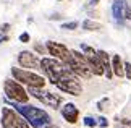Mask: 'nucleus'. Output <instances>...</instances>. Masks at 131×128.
Segmentation results:
<instances>
[{"instance_id":"obj_1","label":"nucleus","mask_w":131,"mask_h":128,"mask_svg":"<svg viewBox=\"0 0 131 128\" xmlns=\"http://www.w3.org/2000/svg\"><path fill=\"white\" fill-rule=\"evenodd\" d=\"M10 107H13L18 114H21L24 119L29 122V125L32 128H42L45 125H50V115L47 114L45 110L39 109L36 105H31L28 102H16V101H7Z\"/></svg>"},{"instance_id":"obj_2","label":"nucleus","mask_w":131,"mask_h":128,"mask_svg":"<svg viewBox=\"0 0 131 128\" xmlns=\"http://www.w3.org/2000/svg\"><path fill=\"white\" fill-rule=\"evenodd\" d=\"M12 75L16 81H19L21 84H28V86H41V88H44L45 83H47L44 76L32 73V71H29L26 68H16V66H13Z\"/></svg>"},{"instance_id":"obj_3","label":"nucleus","mask_w":131,"mask_h":128,"mask_svg":"<svg viewBox=\"0 0 131 128\" xmlns=\"http://www.w3.org/2000/svg\"><path fill=\"white\" fill-rule=\"evenodd\" d=\"M5 96L10 101H16V102H28L29 93L23 88V84L16 80H7L3 83Z\"/></svg>"},{"instance_id":"obj_4","label":"nucleus","mask_w":131,"mask_h":128,"mask_svg":"<svg viewBox=\"0 0 131 128\" xmlns=\"http://www.w3.org/2000/svg\"><path fill=\"white\" fill-rule=\"evenodd\" d=\"M45 49H47V52L52 55L53 58L62 60L65 65H68L71 62V50H70L67 45H63L60 42H55V41H49V42H45Z\"/></svg>"},{"instance_id":"obj_5","label":"nucleus","mask_w":131,"mask_h":128,"mask_svg":"<svg viewBox=\"0 0 131 128\" xmlns=\"http://www.w3.org/2000/svg\"><path fill=\"white\" fill-rule=\"evenodd\" d=\"M57 88L60 91H63V93H67V94H71V96H81V93H83V86L76 78L60 80L57 83Z\"/></svg>"},{"instance_id":"obj_6","label":"nucleus","mask_w":131,"mask_h":128,"mask_svg":"<svg viewBox=\"0 0 131 128\" xmlns=\"http://www.w3.org/2000/svg\"><path fill=\"white\" fill-rule=\"evenodd\" d=\"M18 63H19L21 68H26V70L41 68V60H39L32 52H29V50H23V52L18 54Z\"/></svg>"},{"instance_id":"obj_7","label":"nucleus","mask_w":131,"mask_h":128,"mask_svg":"<svg viewBox=\"0 0 131 128\" xmlns=\"http://www.w3.org/2000/svg\"><path fill=\"white\" fill-rule=\"evenodd\" d=\"M126 7H128L126 0H113V3H112V16L120 26H123L125 19H126L125 18V10H126Z\"/></svg>"},{"instance_id":"obj_8","label":"nucleus","mask_w":131,"mask_h":128,"mask_svg":"<svg viewBox=\"0 0 131 128\" xmlns=\"http://www.w3.org/2000/svg\"><path fill=\"white\" fill-rule=\"evenodd\" d=\"M62 117L68 123H76L78 119H79V109L73 102H67V104L62 107Z\"/></svg>"},{"instance_id":"obj_9","label":"nucleus","mask_w":131,"mask_h":128,"mask_svg":"<svg viewBox=\"0 0 131 128\" xmlns=\"http://www.w3.org/2000/svg\"><path fill=\"white\" fill-rule=\"evenodd\" d=\"M97 58L100 60V63L104 66V71H105V78L107 80H112L113 78V70H112V57L105 52V50H97Z\"/></svg>"},{"instance_id":"obj_10","label":"nucleus","mask_w":131,"mask_h":128,"mask_svg":"<svg viewBox=\"0 0 131 128\" xmlns=\"http://www.w3.org/2000/svg\"><path fill=\"white\" fill-rule=\"evenodd\" d=\"M41 102L45 104V105H49V107H52V109H58L60 104H62V96L55 94V93H49L47 91V93L44 94V97L41 99Z\"/></svg>"},{"instance_id":"obj_11","label":"nucleus","mask_w":131,"mask_h":128,"mask_svg":"<svg viewBox=\"0 0 131 128\" xmlns=\"http://www.w3.org/2000/svg\"><path fill=\"white\" fill-rule=\"evenodd\" d=\"M112 70L115 76H120V78L125 76V63L122 62V57L117 54L112 55Z\"/></svg>"},{"instance_id":"obj_12","label":"nucleus","mask_w":131,"mask_h":128,"mask_svg":"<svg viewBox=\"0 0 131 128\" xmlns=\"http://www.w3.org/2000/svg\"><path fill=\"white\" fill-rule=\"evenodd\" d=\"M12 126L13 128H31L29 122L24 119L21 114H18L16 110L13 112V119H12Z\"/></svg>"},{"instance_id":"obj_13","label":"nucleus","mask_w":131,"mask_h":128,"mask_svg":"<svg viewBox=\"0 0 131 128\" xmlns=\"http://www.w3.org/2000/svg\"><path fill=\"white\" fill-rule=\"evenodd\" d=\"M104 26L100 24L99 21H94V19H84L83 21V29H86V31H100Z\"/></svg>"},{"instance_id":"obj_14","label":"nucleus","mask_w":131,"mask_h":128,"mask_svg":"<svg viewBox=\"0 0 131 128\" xmlns=\"http://www.w3.org/2000/svg\"><path fill=\"white\" fill-rule=\"evenodd\" d=\"M28 93H29V96H32V97H36V99L41 101L44 97V94H45V91L41 88V86H28Z\"/></svg>"},{"instance_id":"obj_15","label":"nucleus","mask_w":131,"mask_h":128,"mask_svg":"<svg viewBox=\"0 0 131 128\" xmlns=\"http://www.w3.org/2000/svg\"><path fill=\"white\" fill-rule=\"evenodd\" d=\"M81 50L84 52V55H86L88 58H92V57L97 55V50H94L92 47H89L88 44H81Z\"/></svg>"},{"instance_id":"obj_16","label":"nucleus","mask_w":131,"mask_h":128,"mask_svg":"<svg viewBox=\"0 0 131 128\" xmlns=\"http://www.w3.org/2000/svg\"><path fill=\"white\" fill-rule=\"evenodd\" d=\"M78 28V21H68V23H62V29L67 31H74Z\"/></svg>"},{"instance_id":"obj_17","label":"nucleus","mask_w":131,"mask_h":128,"mask_svg":"<svg viewBox=\"0 0 131 128\" xmlns=\"http://www.w3.org/2000/svg\"><path fill=\"white\" fill-rule=\"evenodd\" d=\"M84 125L89 126V128H94L97 125V120H95L94 117H84Z\"/></svg>"},{"instance_id":"obj_18","label":"nucleus","mask_w":131,"mask_h":128,"mask_svg":"<svg viewBox=\"0 0 131 128\" xmlns=\"http://www.w3.org/2000/svg\"><path fill=\"white\" fill-rule=\"evenodd\" d=\"M125 76L128 80H131V63L129 62H125Z\"/></svg>"},{"instance_id":"obj_19","label":"nucleus","mask_w":131,"mask_h":128,"mask_svg":"<svg viewBox=\"0 0 131 128\" xmlns=\"http://www.w3.org/2000/svg\"><path fill=\"white\" fill-rule=\"evenodd\" d=\"M97 125H100L102 128H107L108 126V120L105 119V117H99V119H97Z\"/></svg>"},{"instance_id":"obj_20","label":"nucleus","mask_w":131,"mask_h":128,"mask_svg":"<svg viewBox=\"0 0 131 128\" xmlns=\"http://www.w3.org/2000/svg\"><path fill=\"white\" fill-rule=\"evenodd\" d=\"M107 104H108V99H104V101H100L99 104H97V109H99V110H105V109H107V107H105Z\"/></svg>"},{"instance_id":"obj_21","label":"nucleus","mask_w":131,"mask_h":128,"mask_svg":"<svg viewBox=\"0 0 131 128\" xmlns=\"http://www.w3.org/2000/svg\"><path fill=\"white\" fill-rule=\"evenodd\" d=\"M29 34L28 33H23V34H19V41H21V42H29Z\"/></svg>"},{"instance_id":"obj_22","label":"nucleus","mask_w":131,"mask_h":128,"mask_svg":"<svg viewBox=\"0 0 131 128\" xmlns=\"http://www.w3.org/2000/svg\"><path fill=\"white\" fill-rule=\"evenodd\" d=\"M125 18H126V19H129V21H131V7H129V5L126 7V10H125Z\"/></svg>"},{"instance_id":"obj_23","label":"nucleus","mask_w":131,"mask_h":128,"mask_svg":"<svg viewBox=\"0 0 131 128\" xmlns=\"http://www.w3.org/2000/svg\"><path fill=\"white\" fill-rule=\"evenodd\" d=\"M8 29H10V24H8V23H5V24H2V28H0V33L5 34V33L8 31Z\"/></svg>"},{"instance_id":"obj_24","label":"nucleus","mask_w":131,"mask_h":128,"mask_svg":"<svg viewBox=\"0 0 131 128\" xmlns=\"http://www.w3.org/2000/svg\"><path fill=\"white\" fill-rule=\"evenodd\" d=\"M34 47H36V50H37V52H41V54H44V52H45V49L42 47L41 44H36V45H34Z\"/></svg>"},{"instance_id":"obj_25","label":"nucleus","mask_w":131,"mask_h":128,"mask_svg":"<svg viewBox=\"0 0 131 128\" xmlns=\"http://www.w3.org/2000/svg\"><path fill=\"white\" fill-rule=\"evenodd\" d=\"M97 3H99V0H91V2H89V7H95Z\"/></svg>"},{"instance_id":"obj_26","label":"nucleus","mask_w":131,"mask_h":128,"mask_svg":"<svg viewBox=\"0 0 131 128\" xmlns=\"http://www.w3.org/2000/svg\"><path fill=\"white\" fill-rule=\"evenodd\" d=\"M5 41H8V37H2V39H0V44H3Z\"/></svg>"},{"instance_id":"obj_27","label":"nucleus","mask_w":131,"mask_h":128,"mask_svg":"<svg viewBox=\"0 0 131 128\" xmlns=\"http://www.w3.org/2000/svg\"><path fill=\"white\" fill-rule=\"evenodd\" d=\"M45 128H55V126H50V125H45Z\"/></svg>"},{"instance_id":"obj_28","label":"nucleus","mask_w":131,"mask_h":128,"mask_svg":"<svg viewBox=\"0 0 131 128\" xmlns=\"http://www.w3.org/2000/svg\"><path fill=\"white\" fill-rule=\"evenodd\" d=\"M58 2H62V0H58Z\"/></svg>"}]
</instances>
